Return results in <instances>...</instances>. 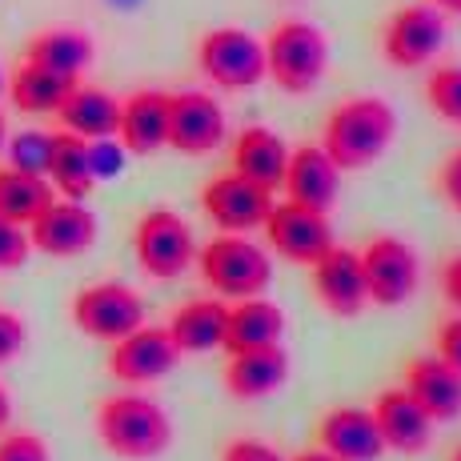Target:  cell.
I'll use <instances>...</instances> for the list:
<instances>
[{
	"label": "cell",
	"instance_id": "cell-30",
	"mask_svg": "<svg viewBox=\"0 0 461 461\" xmlns=\"http://www.w3.org/2000/svg\"><path fill=\"white\" fill-rule=\"evenodd\" d=\"M425 101L441 121L461 129V65H438L425 77Z\"/></svg>",
	"mask_w": 461,
	"mask_h": 461
},
{
	"label": "cell",
	"instance_id": "cell-45",
	"mask_svg": "<svg viewBox=\"0 0 461 461\" xmlns=\"http://www.w3.org/2000/svg\"><path fill=\"white\" fill-rule=\"evenodd\" d=\"M0 88H5V77H0Z\"/></svg>",
	"mask_w": 461,
	"mask_h": 461
},
{
	"label": "cell",
	"instance_id": "cell-14",
	"mask_svg": "<svg viewBox=\"0 0 461 461\" xmlns=\"http://www.w3.org/2000/svg\"><path fill=\"white\" fill-rule=\"evenodd\" d=\"M313 294L333 317H357L369 305L366 273H361V253L333 245L313 261Z\"/></svg>",
	"mask_w": 461,
	"mask_h": 461
},
{
	"label": "cell",
	"instance_id": "cell-13",
	"mask_svg": "<svg viewBox=\"0 0 461 461\" xmlns=\"http://www.w3.org/2000/svg\"><path fill=\"white\" fill-rule=\"evenodd\" d=\"M176 357L181 349L173 345L165 325H137L121 341H113L109 374L125 385H149V381H161L176 366Z\"/></svg>",
	"mask_w": 461,
	"mask_h": 461
},
{
	"label": "cell",
	"instance_id": "cell-19",
	"mask_svg": "<svg viewBox=\"0 0 461 461\" xmlns=\"http://www.w3.org/2000/svg\"><path fill=\"white\" fill-rule=\"evenodd\" d=\"M369 413H374L385 449H397V454H421V449L429 446L433 421H429V413L405 393V385L402 389H381Z\"/></svg>",
	"mask_w": 461,
	"mask_h": 461
},
{
	"label": "cell",
	"instance_id": "cell-9",
	"mask_svg": "<svg viewBox=\"0 0 461 461\" xmlns=\"http://www.w3.org/2000/svg\"><path fill=\"white\" fill-rule=\"evenodd\" d=\"M265 241L277 257L294 265H313L321 253L333 249V225L321 209L297 205V201H273L269 217H265Z\"/></svg>",
	"mask_w": 461,
	"mask_h": 461
},
{
	"label": "cell",
	"instance_id": "cell-10",
	"mask_svg": "<svg viewBox=\"0 0 461 461\" xmlns=\"http://www.w3.org/2000/svg\"><path fill=\"white\" fill-rule=\"evenodd\" d=\"M73 325L96 341H121L137 325H145V301L121 281H101L73 297Z\"/></svg>",
	"mask_w": 461,
	"mask_h": 461
},
{
	"label": "cell",
	"instance_id": "cell-5",
	"mask_svg": "<svg viewBox=\"0 0 461 461\" xmlns=\"http://www.w3.org/2000/svg\"><path fill=\"white\" fill-rule=\"evenodd\" d=\"M197 68L225 93H245L265 81V44L249 29L221 24L197 41Z\"/></svg>",
	"mask_w": 461,
	"mask_h": 461
},
{
	"label": "cell",
	"instance_id": "cell-41",
	"mask_svg": "<svg viewBox=\"0 0 461 461\" xmlns=\"http://www.w3.org/2000/svg\"><path fill=\"white\" fill-rule=\"evenodd\" d=\"M294 461H341V457H333L330 449H321V446H317V449H305V454H297Z\"/></svg>",
	"mask_w": 461,
	"mask_h": 461
},
{
	"label": "cell",
	"instance_id": "cell-27",
	"mask_svg": "<svg viewBox=\"0 0 461 461\" xmlns=\"http://www.w3.org/2000/svg\"><path fill=\"white\" fill-rule=\"evenodd\" d=\"M77 85H81L77 77H60V73H52V68L21 60V65L13 68V77H8V101L21 113H32V117H37V113H57Z\"/></svg>",
	"mask_w": 461,
	"mask_h": 461
},
{
	"label": "cell",
	"instance_id": "cell-16",
	"mask_svg": "<svg viewBox=\"0 0 461 461\" xmlns=\"http://www.w3.org/2000/svg\"><path fill=\"white\" fill-rule=\"evenodd\" d=\"M281 189H285V201L330 212L337 201V189H341V168L333 165V157L321 145H297L289 149Z\"/></svg>",
	"mask_w": 461,
	"mask_h": 461
},
{
	"label": "cell",
	"instance_id": "cell-22",
	"mask_svg": "<svg viewBox=\"0 0 461 461\" xmlns=\"http://www.w3.org/2000/svg\"><path fill=\"white\" fill-rule=\"evenodd\" d=\"M285 337V313L281 305L257 297H241L237 305L225 309V353H241V349H261V345H281Z\"/></svg>",
	"mask_w": 461,
	"mask_h": 461
},
{
	"label": "cell",
	"instance_id": "cell-37",
	"mask_svg": "<svg viewBox=\"0 0 461 461\" xmlns=\"http://www.w3.org/2000/svg\"><path fill=\"white\" fill-rule=\"evenodd\" d=\"M88 157H93V173H96V176L121 173V165H125V149H117V145H113V137L88 140Z\"/></svg>",
	"mask_w": 461,
	"mask_h": 461
},
{
	"label": "cell",
	"instance_id": "cell-26",
	"mask_svg": "<svg viewBox=\"0 0 461 461\" xmlns=\"http://www.w3.org/2000/svg\"><path fill=\"white\" fill-rule=\"evenodd\" d=\"M49 185L68 201H85L96 189L93 157H88V140L77 132L60 129L52 132V153H49Z\"/></svg>",
	"mask_w": 461,
	"mask_h": 461
},
{
	"label": "cell",
	"instance_id": "cell-31",
	"mask_svg": "<svg viewBox=\"0 0 461 461\" xmlns=\"http://www.w3.org/2000/svg\"><path fill=\"white\" fill-rule=\"evenodd\" d=\"M8 145V165L21 168V173H32V176H44L49 173V153H52V132H41V129H24L16 132Z\"/></svg>",
	"mask_w": 461,
	"mask_h": 461
},
{
	"label": "cell",
	"instance_id": "cell-36",
	"mask_svg": "<svg viewBox=\"0 0 461 461\" xmlns=\"http://www.w3.org/2000/svg\"><path fill=\"white\" fill-rule=\"evenodd\" d=\"M438 357L446 361L449 369L461 374V313H454L449 321H441L438 330Z\"/></svg>",
	"mask_w": 461,
	"mask_h": 461
},
{
	"label": "cell",
	"instance_id": "cell-18",
	"mask_svg": "<svg viewBox=\"0 0 461 461\" xmlns=\"http://www.w3.org/2000/svg\"><path fill=\"white\" fill-rule=\"evenodd\" d=\"M317 446L330 449L341 461H377L385 454L374 413L357 410V405H337V410L325 413L317 421Z\"/></svg>",
	"mask_w": 461,
	"mask_h": 461
},
{
	"label": "cell",
	"instance_id": "cell-8",
	"mask_svg": "<svg viewBox=\"0 0 461 461\" xmlns=\"http://www.w3.org/2000/svg\"><path fill=\"white\" fill-rule=\"evenodd\" d=\"M441 44H446V16L429 0L393 8L381 29V52L393 68H425L441 52Z\"/></svg>",
	"mask_w": 461,
	"mask_h": 461
},
{
	"label": "cell",
	"instance_id": "cell-24",
	"mask_svg": "<svg viewBox=\"0 0 461 461\" xmlns=\"http://www.w3.org/2000/svg\"><path fill=\"white\" fill-rule=\"evenodd\" d=\"M60 117V129L77 132L85 140H101V137H117V125H121V101L104 88H93V85H77L73 93L65 96V104L57 109Z\"/></svg>",
	"mask_w": 461,
	"mask_h": 461
},
{
	"label": "cell",
	"instance_id": "cell-32",
	"mask_svg": "<svg viewBox=\"0 0 461 461\" xmlns=\"http://www.w3.org/2000/svg\"><path fill=\"white\" fill-rule=\"evenodd\" d=\"M29 253H32L29 229L0 217V269H21L29 261Z\"/></svg>",
	"mask_w": 461,
	"mask_h": 461
},
{
	"label": "cell",
	"instance_id": "cell-25",
	"mask_svg": "<svg viewBox=\"0 0 461 461\" xmlns=\"http://www.w3.org/2000/svg\"><path fill=\"white\" fill-rule=\"evenodd\" d=\"M225 309L229 305L221 297H193L176 309L165 330L181 353L221 349V341H225Z\"/></svg>",
	"mask_w": 461,
	"mask_h": 461
},
{
	"label": "cell",
	"instance_id": "cell-17",
	"mask_svg": "<svg viewBox=\"0 0 461 461\" xmlns=\"http://www.w3.org/2000/svg\"><path fill=\"white\" fill-rule=\"evenodd\" d=\"M121 149L132 157H153L168 145V93L161 88H137L121 101Z\"/></svg>",
	"mask_w": 461,
	"mask_h": 461
},
{
	"label": "cell",
	"instance_id": "cell-21",
	"mask_svg": "<svg viewBox=\"0 0 461 461\" xmlns=\"http://www.w3.org/2000/svg\"><path fill=\"white\" fill-rule=\"evenodd\" d=\"M289 377V353L281 345H261V349L229 353L225 366V389L237 402H257L285 385Z\"/></svg>",
	"mask_w": 461,
	"mask_h": 461
},
{
	"label": "cell",
	"instance_id": "cell-44",
	"mask_svg": "<svg viewBox=\"0 0 461 461\" xmlns=\"http://www.w3.org/2000/svg\"><path fill=\"white\" fill-rule=\"evenodd\" d=\"M449 461H461V446L454 449V454H449Z\"/></svg>",
	"mask_w": 461,
	"mask_h": 461
},
{
	"label": "cell",
	"instance_id": "cell-38",
	"mask_svg": "<svg viewBox=\"0 0 461 461\" xmlns=\"http://www.w3.org/2000/svg\"><path fill=\"white\" fill-rule=\"evenodd\" d=\"M438 189H441V197L449 201V209L461 212V149H454V153L446 157V165H441V173H438Z\"/></svg>",
	"mask_w": 461,
	"mask_h": 461
},
{
	"label": "cell",
	"instance_id": "cell-43",
	"mask_svg": "<svg viewBox=\"0 0 461 461\" xmlns=\"http://www.w3.org/2000/svg\"><path fill=\"white\" fill-rule=\"evenodd\" d=\"M5 140H8V125H5V113H0V153H5Z\"/></svg>",
	"mask_w": 461,
	"mask_h": 461
},
{
	"label": "cell",
	"instance_id": "cell-28",
	"mask_svg": "<svg viewBox=\"0 0 461 461\" xmlns=\"http://www.w3.org/2000/svg\"><path fill=\"white\" fill-rule=\"evenodd\" d=\"M24 60H32V65H41V68H52V73H60V77H77V81H81V73L93 65V37L81 32V29H44V32H37V37L29 41Z\"/></svg>",
	"mask_w": 461,
	"mask_h": 461
},
{
	"label": "cell",
	"instance_id": "cell-29",
	"mask_svg": "<svg viewBox=\"0 0 461 461\" xmlns=\"http://www.w3.org/2000/svg\"><path fill=\"white\" fill-rule=\"evenodd\" d=\"M57 201V189L49 176H32L21 168H0V217L16 221V225H32L44 209Z\"/></svg>",
	"mask_w": 461,
	"mask_h": 461
},
{
	"label": "cell",
	"instance_id": "cell-42",
	"mask_svg": "<svg viewBox=\"0 0 461 461\" xmlns=\"http://www.w3.org/2000/svg\"><path fill=\"white\" fill-rule=\"evenodd\" d=\"M433 8H441V13H457L461 16V0H429Z\"/></svg>",
	"mask_w": 461,
	"mask_h": 461
},
{
	"label": "cell",
	"instance_id": "cell-20",
	"mask_svg": "<svg viewBox=\"0 0 461 461\" xmlns=\"http://www.w3.org/2000/svg\"><path fill=\"white\" fill-rule=\"evenodd\" d=\"M405 393L429 413V421L461 418V374L449 369L438 353L413 357L410 366H405Z\"/></svg>",
	"mask_w": 461,
	"mask_h": 461
},
{
	"label": "cell",
	"instance_id": "cell-3",
	"mask_svg": "<svg viewBox=\"0 0 461 461\" xmlns=\"http://www.w3.org/2000/svg\"><path fill=\"white\" fill-rule=\"evenodd\" d=\"M265 44V77L289 96H305L321 85L330 68V41L309 21H281L269 29Z\"/></svg>",
	"mask_w": 461,
	"mask_h": 461
},
{
	"label": "cell",
	"instance_id": "cell-39",
	"mask_svg": "<svg viewBox=\"0 0 461 461\" xmlns=\"http://www.w3.org/2000/svg\"><path fill=\"white\" fill-rule=\"evenodd\" d=\"M441 294H446V301L461 313V253L449 257L446 269H441Z\"/></svg>",
	"mask_w": 461,
	"mask_h": 461
},
{
	"label": "cell",
	"instance_id": "cell-33",
	"mask_svg": "<svg viewBox=\"0 0 461 461\" xmlns=\"http://www.w3.org/2000/svg\"><path fill=\"white\" fill-rule=\"evenodd\" d=\"M0 461H49V446L29 429L8 433V438H0Z\"/></svg>",
	"mask_w": 461,
	"mask_h": 461
},
{
	"label": "cell",
	"instance_id": "cell-35",
	"mask_svg": "<svg viewBox=\"0 0 461 461\" xmlns=\"http://www.w3.org/2000/svg\"><path fill=\"white\" fill-rule=\"evenodd\" d=\"M24 341H29L24 321L16 313H8V309H0V366H5V361H13L16 353L24 349Z\"/></svg>",
	"mask_w": 461,
	"mask_h": 461
},
{
	"label": "cell",
	"instance_id": "cell-2",
	"mask_svg": "<svg viewBox=\"0 0 461 461\" xmlns=\"http://www.w3.org/2000/svg\"><path fill=\"white\" fill-rule=\"evenodd\" d=\"M96 438L109 454L125 461H153L173 446V421L153 397L117 393L96 410Z\"/></svg>",
	"mask_w": 461,
	"mask_h": 461
},
{
	"label": "cell",
	"instance_id": "cell-4",
	"mask_svg": "<svg viewBox=\"0 0 461 461\" xmlns=\"http://www.w3.org/2000/svg\"><path fill=\"white\" fill-rule=\"evenodd\" d=\"M201 277L217 297L241 301V297H257L265 285L273 281V261L269 249L253 245L245 233H221L201 249L197 257Z\"/></svg>",
	"mask_w": 461,
	"mask_h": 461
},
{
	"label": "cell",
	"instance_id": "cell-7",
	"mask_svg": "<svg viewBox=\"0 0 461 461\" xmlns=\"http://www.w3.org/2000/svg\"><path fill=\"white\" fill-rule=\"evenodd\" d=\"M361 273H366L369 301L381 309H393L418 294L421 261L410 241H402L393 233H381L361 249Z\"/></svg>",
	"mask_w": 461,
	"mask_h": 461
},
{
	"label": "cell",
	"instance_id": "cell-34",
	"mask_svg": "<svg viewBox=\"0 0 461 461\" xmlns=\"http://www.w3.org/2000/svg\"><path fill=\"white\" fill-rule=\"evenodd\" d=\"M221 461H289V457H281L277 449L257 441V438H233L225 449H221Z\"/></svg>",
	"mask_w": 461,
	"mask_h": 461
},
{
	"label": "cell",
	"instance_id": "cell-1",
	"mask_svg": "<svg viewBox=\"0 0 461 461\" xmlns=\"http://www.w3.org/2000/svg\"><path fill=\"white\" fill-rule=\"evenodd\" d=\"M397 137V113L381 96H349L325 117L321 149L341 173L374 165Z\"/></svg>",
	"mask_w": 461,
	"mask_h": 461
},
{
	"label": "cell",
	"instance_id": "cell-40",
	"mask_svg": "<svg viewBox=\"0 0 461 461\" xmlns=\"http://www.w3.org/2000/svg\"><path fill=\"white\" fill-rule=\"evenodd\" d=\"M8 418H13V397H8V389L0 385V433L8 429Z\"/></svg>",
	"mask_w": 461,
	"mask_h": 461
},
{
	"label": "cell",
	"instance_id": "cell-12",
	"mask_svg": "<svg viewBox=\"0 0 461 461\" xmlns=\"http://www.w3.org/2000/svg\"><path fill=\"white\" fill-rule=\"evenodd\" d=\"M225 140V109L201 88L168 93V149L185 157H209Z\"/></svg>",
	"mask_w": 461,
	"mask_h": 461
},
{
	"label": "cell",
	"instance_id": "cell-6",
	"mask_svg": "<svg viewBox=\"0 0 461 461\" xmlns=\"http://www.w3.org/2000/svg\"><path fill=\"white\" fill-rule=\"evenodd\" d=\"M132 253L137 265L157 281H173L197 257V241H193V229L181 212L157 205L137 221V233H132Z\"/></svg>",
	"mask_w": 461,
	"mask_h": 461
},
{
	"label": "cell",
	"instance_id": "cell-11",
	"mask_svg": "<svg viewBox=\"0 0 461 461\" xmlns=\"http://www.w3.org/2000/svg\"><path fill=\"white\" fill-rule=\"evenodd\" d=\"M201 209H205V217L217 229H225V233H253V229H261L265 217H269L273 193L229 168V173L212 176L205 189H201Z\"/></svg>",
	"mask_w": 461,
	"mask_h": 461
},
{
	"label": "cell",
	"instance_id": "cell-15",
	"mask_svg": "<svg viewBox=\"0 0 461 461\" xmlns=\"http://www.w3.org/2000/svg\"><path fill=\"white\" fill-rule=\"evenodd\" d=\"M29 241L44 257H81L96 245V217L85 201H52L29 225Z\"/></svg>",
	"mask_w": 461,
	"mask_h": 461
},
{
	"label": "cell",
	"instance_id": "cell-23",
	"mask_svg": "<svg viewBox=\"0 0 461 461\" xmlns=\"http://www.w3.org/2000/svg\"><path fill=\"white\" fill-rule=\"evenodd\" d=\"M285 165H289V145L281 140V132L265 129V125H249L237 132L233 140V173L249 176L261 189L277 193L285 181Z\"/></svg>",
	"mask_w": 461,
	"mask_h": 461
}]
</instances>
